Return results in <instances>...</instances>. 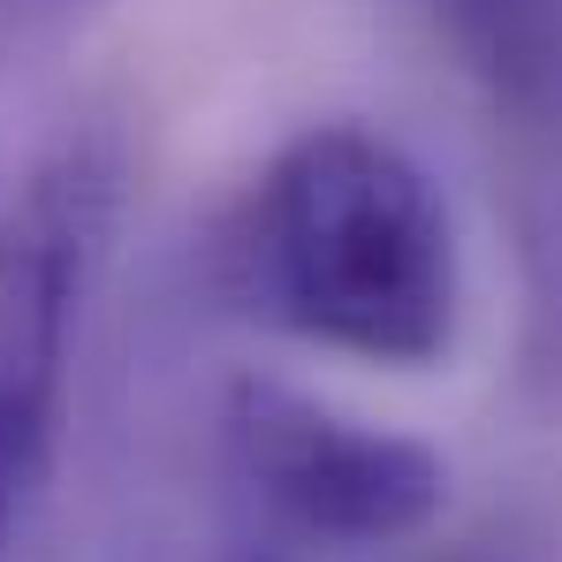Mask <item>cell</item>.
<instances>
[{"instance_id":"cell-5","label":"cell","mask_w":562,"mask_h":562,"mask_svg":"<svg viewBox=\"0 0 562 562\" xmlns=\"http://www.w3.org/2000/svg\"><path fill=\"white\" fill-rule=\"evenodd\" d=\"M106 0H0V54L15 46H54V38H69L85 15H99Z\"/></svg>"},{"instance_id":"cell-1","label":"cell","mask_w":562,"mask_h":562,"mask_svg":"<svg viewBox=\"0 0 562 562\" xmlns=\"http://www.w3.org/2000/svg\"><path fill=\"white\" fill-rule=\"evenodd\" d=\"M228 296L296 342L434 366L457 335V236L426 168L366 122H312L221 228Z\"/></svg>"},{"instance_id":"cell-4","label":"cell","mask_w":562,"mask_h":562,"mask_svg":"<svg viewBox=\"0 0 562 562\" xmlns=\"http://www.w3.org/2000/svg\"><path fill=\"white\" fill-rule=\"evenodd\" d=\"M517 145L562 160V0H418Z\"/></svg>"},{"instance_id":"cell-3","label":"cell","mask_w":562,"mask_h":562,"mask_svg":"<svg viewBox=\"0 0 562 562\" xmlns=\"http://www.w3.org/2000/svg\"><path fill=\"white\" fill-rule=\"evenodd\" d=\"M213 471L244 509V548L281 562L366 555L426 532L449 464L274 373H228L213 395Z\"/></svg>"},{"instance_id":"cell-2","label":"cell","mask_w":562,"mask_h":562,"mask_svg":"<svg viewBox=\"0 0 562 562\" xmlns=\"http://www.w3.org/2000/svg\"><path fill=\"white\" fill-rule=\"evenodd\" d=\"M122 205L106 130L0 153V562H61V434L85 304Z\"/></svg>"},{"instance_id":"cell-6","label":"cell","mask_w":562,"mask_h":562,"mask_svg":"<svg viewBox=\"0 0 562 562\" xmlns=\"http://www.w3.org/2000/svg\"><path fill=\"white\" fill-rule=\"evenodd\" d=\"M213 562H281V555H259V548H244V540H236V555H213Z\"/></svg>"}]
</instances>
